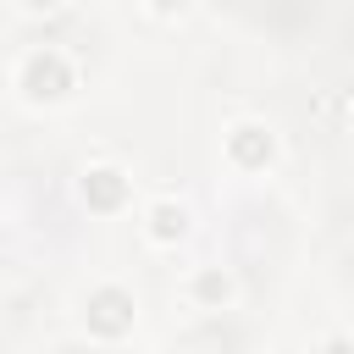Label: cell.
<instances>
[{
  "label": "cell",
  "instance_id": "obj_7",
  "mask_svg": "<svg viewBox=\"0 0 354 354\" xmlns=\"http://www.w3.org/2000/svg\"><path fill=\"white\" fill-rule=\"evenodd\" d=\"M61 6H66V0H22L28 17H50V11H61Z\"/></svg>",
  "mask_w": 354,
  "mask_h": 354
},
{
  "label": "cell",
  "instance_id": "obj_1",
  "mask_svg": "<svg viewBox=\"0 0 354 354\" xmlns=\"http://www.w3.org/2000/svg\"><path fill=\"white\" fill-rule=\"evenodd\" d=\"M72 83H77V72H72V61L61 55V50H33V55H22V72H17V88H22V100H44V105H55V100H66L72 94Z\"/></svg>",
  "mask_w": 354,
  "mask_h": 354
},
{
  "label": "cell",
  "instance_id": "obj_9",
  "mask_svg": "<svg viewBox=\"0 0 354 354\" xmlns=\"http://www.w3.org/2000/svg\"><path fill=\"white\" fill-rule=\"evenodd\" d=\"M348 116H354V111H348Z\"/></svg>",
  "mask_w": 354,
  "mask_h": 354
},
{
  "label": "cell",
  "instance_id": "obj_4",
  "mask_svg": "<svg viewBox=\"0 0 354 354\" xmlns=\"http://www.w3.org/2000/svg\"><path fill=\"white\" fill-rule=\"evenodd\" d=\"M83 199H88L94 210H116V205L127 199V177H122L116 166H88V171H83Z\"/></svg>",
  "mask_w": 354,
  "mask_h": 354
},
{
  "label": "cell",
  "instance_id": "obj_5",
  "mask_svg": "<svg viewBox=\"0 0 354 354\" xmlns=\"http://www.w3.org/2000/svg\"><path fill=\"white\" fill-rule=\"evenodd\" d=\"M188 293H194V304H205V310H221V304H232L238 282H232L221 266H199V271H194V282H188Z\"/></svg>",
  "mask_w": 354,
  "mask_h": 354
},
{
  "label": "cell",
  "instance_id": "obj_3",
  "mask_svg": "<svg viewBox=\"0 0 354 354\" xmlns=\"http://www.w3.org/2000/svg\"><path fill=\"white\" fill-rule=\"evenodd\" d=\"M188 205L183 199H155L149 210H144V238L155 243V249H171V243H183L188 238Z\"/></svg>",
  "mask_w": 354,
  "mask_h": 354
},
{
  "label": "cell",
  "instance_id": "obj_8",
  "mask_svg": "<svg viewBox=\"0 0 354 354\" xmlns=\"http://www.w3.org/2000/svg\"><path fill=\"white\" fill-rule=\"evenodd\" d=\"M188 0H149V11H160V17H171V11H183Z\"/></svg>",
  "mask_w": 354,
  "mask_h": 354
},
{
  "label": "cell",
  "instance_id": "obj_6",
  "mask_svg": "<svg viewBox=\"0 0 354 354\" xmlns=\"http://www.w3.org/2000/svg\"><path fill=\"white\" fill-rule=\"evenodd\" d=\"M315 354H354V343H348V337H343V332H332V337H326V343H321V348H315Z\"/></svg>",
  "mask_w": 354,
  "mask_h": 354
},
{
  "label": "cell",
  "instance_id": "obj_2",
  "mask_svg": "<svg viewBox=\"0 0 354 354\" xmlns=\"http://www.w3.org/2000/svg\"><path fill=\"white\" fill-rule=\"evenodd\" d=\"M227 155H232V166L260 171V166L277 155V138H271V127H260V122H238V127H227Z\"/></svg>",
  "mask_w": 354,
  "mask_h": 354
}]
</instances>
